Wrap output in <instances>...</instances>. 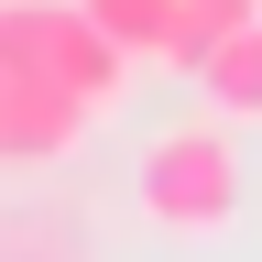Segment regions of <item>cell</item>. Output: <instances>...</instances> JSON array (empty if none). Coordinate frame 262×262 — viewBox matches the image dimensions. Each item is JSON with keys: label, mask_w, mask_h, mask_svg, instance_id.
<instances>
[{"label": "cell", "mask_w": 262, "mask_h": 262, "mask_svg": "<svg viewBox=\"0 0 262 262\" xmlns=\"http://www.w3.org/2000/svg\"><path fill=\"white\" fill-rule=\"evenodd\" d=\"M131 196H142V219L164 229V241H229L241 208H251V175H241L229 120H175V131H153Z\"/></svg>", "instance_id": "obj_1"}, {"label": "cell", "mask_w": 262, "mask_h": 262, "mask_svg": "<svg viewBox=\"0 0 262 262\" xmlns=\"http://www.w3.org/2000/svg\"><path fill=\"white\" fill-rule=\"evenodd\" d=\"M131 66L142 55H120L88 0H0V77L11 88H66V98H88L110 120L131 98Z\"/></svg>", "instance_id": "obj_2"}, {"label": "cell", "mask_w": 262, "mask_h": 262, "mask_svg": "<svg viewBox=\"0 0 262 262\" xmlns=\"http://www.w3.org/2000/svg\"><path fill=\"white\" fill-rule=\"evenodd\" d=\"M88 98H66V88H11L0 77V164H11V175H33V164H66L88 142Z\"/></svg>", "instance_id": "obj_3"}, {"label": "cell", "mask_w": 262, "mask_h": 262, "mask_svg": "<svg viewBox=\"0 0 262 262\" xmlns=\"http://www.w3.org/2000/svg\"><path fill=\"white\" fill-rule=\"evenodd\" d=\"M196 88H208V110H219V120H262V22L229 33V44L196 66Z\"/></svg>", "instance_id": "obj_4"}, {"label": "cell", "mask_w": 262, "mask_h": 262, "mask_svg": "<svg viewBox=\"0 0 262 262\" xmlns=\"http://www.w3.org/2000/svg\"><path fill=\"white\" fill-rule=\"evenodd\" d=\"M241 22H262V0H175V33H164V66H175V77H196V66H208L229 33Z\"/></svg>", "instance_id": "obj_5"}, {"label": "cell", "mask_w": 262, "mask_h": 262, "mask_svg": "<svg viewBox=\"0 0 262 262\" xmlns=\"http://www.w3.org/2000/svg\"><path fill=\"white\" fill-rule=\"evenodd\" d=\"M88 11H98V33H110L120 55L164 66V33H175V0H88Z\"/></svg>", "instance_id": "obj_6"}]
</instances>
